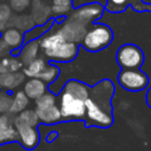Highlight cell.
Here are the masks:
<instances>
[{"instance_id": "22", "label": "cell", "mask_w": 151, "mask_h": 151, "mask_svg": "<svg viewBox=\"0 0 151 151\" xmlns=\"http://www.w3.org/2000/svg\"><path fill=\"white\" fill-rule=\"evenodd\" d=\"M59 76V68L52 64H47L45 70L38 76V79L42 80L45 84H52L57 80Z\"/></svg>"}, {"instance_id": "29", "label": "cell", "mask_w": 151, "mask_h": 151, "mask_svg": "<svg viewBox=\"0 0 151 151\" xmlns=\"http://www.w3.org/2000/svg\"><path fill=\"white\" fill-rule=\"evenodd\" d=\"M145 101L147 104V106L151 109V86L147 88L146 91V94H145Z\"/></svg>"}, {"instance_id": "2", "label": "cell", "mask_w": 151, "mask_h": 151, "mask_svg": "<svg viewBox=\"0 0 151 151\" xmlns=\"http://www.w3.org/2000/svg\"><path fill=\"white\" fill-rule=\"evenodd\" d=\"M90 93V86L85 83L70 79L67 80L57 97V104L61 113V120H84L85 101Z\"/></svg>"}, {"instance_id": "4", "label": "cell", "mask_w": 151, "mask_h": 151, "mask_svg": "<svg viewBox=\"0 0 151 151\" xmlns=\"http://www.w3.org/2000/svg\"><path fill=\"white\" fill-rule=\"evenodd\" d=\"M113 40V31L106 24H93L91 28H87L83 40L81 47L88 52H99L111 45Z\"/></svg>"}, {"instance_id": "15", "label": "cell", "mask_w": 151, "mask_h": 151, "mask_svg": "<svg viewBox=\"0 0 151 151\" xmlns=\"http://www.w3.org/2000/svg\"><path fill=\"white\" fill-rule=\"evenodd\" d=\"M46 90H47L46 84L38 78H31L29 80L26 81L24 86L25 94L27 96L28 99H33V100H37L38 98H40L46 92Z\"/></svg>"}, {"instance_id": "32", "label": "cell", "mask_w": 151, "mask_h": 151, "mask_svg": "<svg viewBox=\"0 0 151 151\" xmlns=\"http://www.w3.org/2000/svg\"><path fill=\"white\" fill-rule=\"evenodd\" d=\"M0 38H1V32H0Z\"/></svg>"}, {"instance_id": "31", "label": "cell", "mask_w": 151, "mask_h": 151, "mask_svg": "<svg viewBox=\"0 0 151 151\" xmlns=\"http://www.w3.org/2000/svg\"><path fill=\"white\" fill-rule=\"evenodd\" d=\"M0 73H1V61H0Z\"/></svg>"}, {"instance_id": "3", "label": "cell", "mask_w": 151, "mask_h": 151, "mask_svg": "<svg viewBox=\"0 0 151 151\" xmlns=\"http://www.w3.org/2000/svg\"><path fill=\"white\" fill-rule=\"evenodd\" d=\"M40 50L50 61L70 63L76 59L79 52V44L67 41L59 29L46 32L39 40Z\"/></svg>"}, {"instance_id": "13", "label": "cell", "mask_w": 151, "mask_h": 151, "mask_svg": "<svg viewBox=\"0 0 151 151\" xmlns=\"http://www.w3.org/2000/svg\"><path fill=\"white\" fill-rule=\"evenodd\" d=\"M32 19L37 25H44L52 19L51 6L41 0H32Z\"/></svg>"}, {"instance_id": "20", "label": "cell", "mask_w": 151, "mask_h": 151, "mask_svg": "<svg viewBox=\"0 0 151 151\" xmlns=\"http://www.w3.org/2000/svg\"><path fill=\"white\" fill-rule=\"evenodd\" d=\"M47 66V63L45 59L42 58H35L34 60H32L29 64H27L24 67V74L28 78H38V76L45 70V67Z\"/></svg>"}, {"instance_id": "6", "label": "cell", "mask_w": 151, "mask_h": 151, "mask_svg": "<svg viewBox=\"0 0 151 151\" xmlns=\"http://www.w3.org/2000/svg\"><path fill=\"white\" fill-rule=\"evenodd\" d=\"M144 52L134 44H124L116 52V61L122 70L140 68L144 64Z\"/></svg>"}, {"instance_id": "7", "label": "cell", "mask_w": 151, "mask_h": 151, "mask_svg": "<svg viewBox=\"0 0 151 151\" xmlns=\"http://www.w3.org/2000/svg\"><path fill=\"white\" fill-rule=\"evenodd\" d=\"M117 81L122 88L130 92H139L149 86V77L140 68L122 70L117 76Z\"/></svg>"}, {"instance_id": "5", "label": "cell", "mask_w": 151, "mask_h": 151, "mask_svg": "<svg viewBox=\"0 0 151 151\" xmlns=\"http://www.w3.org/2000/svg\"><path fill=\"white\" fill-rule=\"evenodd\" d=\"M35 113L39 122L44 124H57L61 122V113L57 104V96L45 92L35 100Z\"/></svg>"}, {"instance_id": "30", "label": "cell", "mask_w": 151, "mask_h": 151, "mask_svg": "<svg viewBox=\"0 0 151 151\" xmlns=\"http://www.w3.org/2000/svg\"><path fill=\"white\" fill-rule=\"evenodd\" d=\"M58 137V133H57V131H52L47 137H46V142H48V143H52L55 138Z\"/></svg>"}, {"instance_id": "19", "label": "cell", "mask_w": 151, "mask_h": 151, "mask_svg": "<svg viewBox=\"0 0 151 151\" xmlns=\"http://www.w3.org/2000/svg\"><path fill=\"white\" fill-rule=\"evenodd\" d=\"M51 12L54 19L57 18H66L68 13L73 9L72 0H52L51 2Z\"/></svg>"}, {"instance_id": "21", "label": "cell", "mask_w": 151, "mask_h": 151, "mask_svg": "<svg viewBox=\"0 0 151 151\" xmlns=\"http://www.w3.org/2000/svg\"><path fill=\"white\" fill-rule=\"evenodd\" d=\"M28 98L25 94L24 91H19L17 92V94L14 96V98L11 101V106L8 112L11 113H20L21 111H24V109L28 105Z\"/></svg>"}, {"instance_id": "11", "label": "cell", "mask_w": 151, "mask_h": 151, "mask_svg": "<svg viewBox=\"0 0 151 151\" xmlns=\"http://www.w3.org/2000/svg\"><path fill=\"white\" fill-rule=\"evenodd\" d=\"M104 7L111 13H122L127 7H132L137 12H151V4L143 0H105Z\"/></svg>"}, {"instance_id": "8", "label": "cell", "mask_w": 151, "mask_h": 151, "mask_svg": "<svg viewBox=\"0 0 151 151\" xmlns=\"http://www.w3.org/2000/svg\"><path fill=\"white\" fill-rule=\"evenodd\" d=\"M104 11H105L104 5L99 2H91V4L83 5L78 8H74L71 12V14H68L67 17L87 27L88 25L93 24L96 20L101 18Z\"/></svg>"}, {"instance_id": "12", "label": "cell", "mask_w": 151, "mask_h": 151, "mask_svg": "<svg viewBox=\"0 0 151 151\" xmlns=\"http://www.w3.org/2000/svg\"><path fill=\"white\" fill-rule=\"evenodd\" d=\"M0 39L11 51V54L18 57L20 48L24 45V32L17 27H7L4 32H1Z\"/></svg>"}, {"instance_id": "27", "label": "cell", "mask_w": 151, "mask_h": 151, "mask_svg": "<svg viewBox=\"0 0 151 151\" xmlns=\"http://www.w3.org/2000/svg\"><path fill=\"white\" fill-rule=\"evenodd\" d=\"M72 2H73V8H78L83 5L91 4V2H99L101 5H105V1H103V0H72Z\"/></svg>"}, {"instance_id": "24", "label": "cell", "mask_w": 151, "mask_h": 151, "mask_svg": "<svg viewBox=\"0 0 151 151\" xmlns=\"http://www.w3.org/2000/svg\"><path fill=\"white\" fill-rule=\"evenodd\" d=\"M34 25L35 24L31 15H19V17H15V26H13V27H17L20 31L26 32V31L31 29Z\"/></svg>"}, {"instance_id": "1", "label": "cell", "mask_w": 151, "mask_h": 151, "mask_svg": "<svg viewBox=\"0 0 151 151\" xmlns=\"http://www.w3.org/2000/svg\"><path fill=\"white\" fill-rule=\"evenodd\" d=\"M114 93V85L109 79H103L90 87L88 97L85 101L86 127L107 129L113 124V107L111 104Z\"/></svg>"}, {"instance_id": "23", "label": "cell", "mask_w": 151, "mask_h": 151, "mask_svg": "<svg viewBox=\"0 0 151 151\" xmlns=\"http://www.w3.org/2000/svg\"><path fill=\"white\" fill-rule=\"evenodd\" d=\"M1 61V72H18L24 65L19 58H4Z\"/></svg>"}, {"instance_id": "17", "label": "cell", "mask_w": 151, "mask_h": 151, "mask_svg": "<svg viewBox=\"0 0 151 151\" xmlns=\"http://www.w3.org/2000/svg\"><path fill=\"white\" fill-rule=\"evenodd\" d=\"M54 24H55V20H54V18H52L46 24L33 26L31 29L24 32V44L28 42V41H32V40H39L46 32H48L52 28V26Z\"/></svg>"}, {"instance_id": "26", "label": "cell", "mask_w": 151, "mask_h": 151, "mask_svg": "<svg viewBox=\"0 0 151 151\" xmlns=\"http://www.w3.org/2000/svg\"><path fill=\"white\" fill-rule=\"evenodd\" d=\"M12 18V9L6 4H0V22H7Z\"/></svg>"}, {"instance_id": "10", "label": "cell", "mask_w": 151, "mask_h": 151, "mask_svg": "<svg viewBox=\"0 0 151 151\" xmlns=\"http://www.w3.org/2000/svg\"><path fill=\"white\" fill-rule=\"evenodd\" d=\"M59 31L67 41L80 44V41L83 40V38L87 31V27L84 26L83 24L66 17L65 20L60 24Z\"/></svg>"}, {"instance_id": "28", "label": "cell", "mask_w": 151, "mask_h": 151, "mask_svg": "<svg viewBox=\"0 0 151 151\" xmlns=\"http://www.w3.org/2000/svg\"><path fill=\"white\" fill-rule=\"evenodd\" d=\"M11 98L9 97H0V111H8L11 106Z\"/></svg>"}, {"instance_id": "25", "label": "cell", "mask_w": 151, "mask_h": 151, "mask_svg": "<svg viewBox=\"0 0 151 151\" xmlns=\"http://www.w3.org/2000/svg\"><path fill=\"white\" fill-rule=\"evenodd\" d=\"M29 4H31V0H9V7L15 12L25 11L29 6Z\"/></svg>"}, {"instance_id": "18", "label": "cell", "mask_w": 151, "mask_h": 151, "mask_svg": "<svg viewBox=\"0 0 151 151\" xmlns=\"http://www.w3.org/2000/svg\"><path fill=\"white\" fill-rule=\"evenodd\" d=\"M25 74L18 72H1L0 73V88L13 90L19 86L24 80Z\"/></svg>"}, {"instance_id": "16", "label": "cell", "mask_w": 151, "mask_h": 151, "mask_svg": "<svg viewBox=\"0 0 151 151\" xmlns=\"http://www.w3.org/2000/svg\"><path fill=\"white\" fill-rule=\"evenodd\" d=\"M39 50H40V46H39V41L38 40H32V41L25 42L22 45V47L20 48V52L18 54V57H20L19 59L22 63V65L26 66L32 60L38 58Z\"/></svg>"}, {"instance_id": "9", "label": "cell", "mask_w": 151, "mask_h": 151, "mask_svg": "<svg viewBox=\"0 0 151 151\" xmlns=\"http://www.w3.org/2000/svg\"><path fill=\"white\" fill-rule=\"evenodd\" d=\"M13 124H14V127L17 129L18 143L26 150L35 149L40 140V136H39L37 126L20 122L18 119H14Z\"/></svg>"}, {"instance_id": "14", "label": "cell", "mask_w": 151, "mask_h": 151, "mask_svg": "<svg viewBox=\"0 0 151 151\" xmlns=\"http://www.w3.org/2000/svg\"><path fill=\"white\" fill-rule=\"evenodd\" d=\"M18 142V133L14 124L7 114L0 116V144Z\"/></svg>"}]
</instances>
